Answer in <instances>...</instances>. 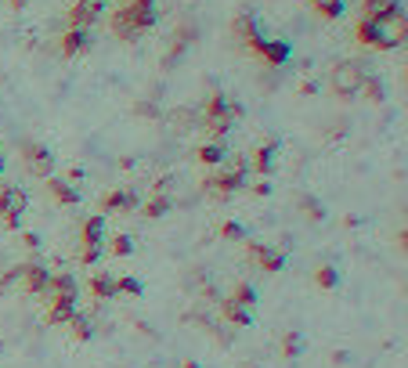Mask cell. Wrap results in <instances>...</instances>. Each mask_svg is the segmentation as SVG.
<instances>
[{
  "label": "cell",
  "mask_w": 408,
  "mask_h": 368,
  "mask_svg": "<svg viewBox=\"0 0 408 368\" xmlns=\"http://www.w3.org/2000/svg\"><path fill=\"white\" fill-rule=\"evenodd\" d=\"M300 350H304V340H300V332H286V336H282V354H286L289 361H296V358H300Z\"/></svg>",
  "instance_id": "f1b7e54d"
},
{
  "label": "cell",
  "mask_w": 408,
  "mask_h": 368,
  "mask_svg": "<svg viewBox=\"0 0 408 368\" xmlns=\"http://www.w3.org/2000/svg\"><path fill=\"white\" fill-rule=\"evenodd\" d=\"M369 66H362V61H336L333 72H329V87H333V94H340V98H354L358 90H362V79H365Z\"/></svg>",
  "instance_id": "7a4b0ae2"
},
{
  "label": "cell",
  "mask_w": 408,
  "mask_h": 368,
  "mask_svg": "<svg viewBox=\"0 0 408 368\" xmlns=\"http://www.w3.org/2000/svg\"><path fill=\"white\" fill-rule=\"evenodd\" d=\"M87 47H90L87 29H66V37H61V55H66V58H76V55H84Z\"/></svg>",
  "instance_id": "e0dca14e"
},
{
  "label": "cell",
  "mask_w": 408,
  "mask_h": 368,
  "mask_svg": "<svg viewBox=\"0 0 408 368\" xmlns=\"http://www.w3.org/2000/svg\"><path fill=\"white\" fill-rule=\"evenodd\" d=\"M199 119H202L199 108H188V105H181V108H174V112H166V123L174 126V130H195Z\"/></svg>",
  "instance_id": "d6986e66"
},
{
  "label": "cell",
  "mask_w": 408,
  "mask_h": 368,
  "mask_svg": "<svg viewBox=\"0 0 408 368\" xmlns=\"http://www.w3.org/2000/svg\"><path fill=\"white\" fill-rule=\"evenodd\" d=\"M311 8H315L322 19H340V14H343V0H311Z\"/></svg>",
  "instance_id": "4dcf8cb0"
},
{
  "label": "cell",
  "mask_w": 408,
  "mask_h": 368,
  "mask_svg": "<svg viewBox=\"0 0 408 368\" xmlns=\"http://www.w3.org/2000/svg\"><path fill=\"white\" fill-rule=\"evenodd\" d=\"M105 11V0H76L69 8V29H87L101 19Z\"/></svg>",
  "instance_id": "52a82bcc"
},
{
  "label": "cell",
  "mask_w": 408,
  "mask_h": 368,
  "mask_svg": "<svg viewBox=\"0 0 408 368\" xmlns=\"http://www.w3.org/2000/svg\"><path fill=\"white\" fill-rule=\"evenodd\" d=\"M76 314V300H55L47 303V325H66Z\"/></svg>",
  "instance_id": "ffe728a7"
},
{
  "label": "cell",
  "mask_w": 408,
  "mask_h": 368,
  "mask_svg": "<svg viewBox=\"0 0 408 368\" xmlns=\"http://www.w3.org/2000/svg\"><path fill=\"white\" fill-rule=\"evenodd\" d=\"M116 210H123V213H134V210H141V199H137V191H108V195L98 202V213L105 217V213H116Z\"/></svg>",
  "instance_id": "30bf717a"
},
{
  "label": "cell",
  "mask_w": 408,
  "mask_h": 368,
  "mask_svg": "<svg viewBox=\"0 0 408 368\" xmlns=\"http://www.w3.org/2000/svg\"><path fill=\"white\" fill-rule=\"evenodd\" d=\"M221 238H228V242H246V231L235 220H224L221 224Z\"/></svg>",
  "instance_id": "d590c367"
},
{
  "label": "cell",
  "mask_w": 408,
  "mask_h": 368,
  "mask_svg": "<svg viewBox=\"0 0 408 368\" xmlns=\"http://www.w3.org/2000/svg\"><path fill=\"white\" fill-rule=\"evenodd\" d=\"M228 300L242 303V307H253V303H257V289H253V285H246V282H239V285H235V293H231Z\"/></svg>",
  "instance_id": "d6a6232c"
},
{
  "label": "cell",
  "mask_w": 408,
  "mask_h": 368,
  "mask_svg": "<svg viewBox=\"0 0 408 368\" xmlns=\"http://www.w3.org/2000/svg\"><path fill=\"white\" fill-rule=\"evenodd\" d=\"M40 296L47 303H55V300H76V296H80V285H76L72 275H51V278H47V285L40 289Z\"/></svg>",
  "instance_id": "ba28073f"
},
{
  "label": "cell",
  "mask_w": 408,
  "mask_h": 368,
  "mask_svg": "<svg viewBox=\"0 0 408 368\" xmlns=\"http://www.w3.org/2000/svg\"><path fill=\"white\" fill-rule=\"evenodd\" d=\"M246 257L249 260H257L268 275H275V271H282L286 267V257H282L278 249H271V246H260V242H246Z\"/></svg>",
  "instance_id": "8fae6325"
},
{
  "label": "cell",
  "mask_w": 408,
  "mask_h": 368,
  "mask_svg": "<svg viewBox=\"0 0 408 368\" xmlns=\"http://www.w3.org/2000/svg\"><path fill=\"white\" fill-rule=\"evenodd\" d=\"M22 159H26V170L33 173V177H51L55 170V155L47 145H37V141H22Z\"/></svg>",
  "instance_id": "277c9868"
},
{
  "label": "cell",
  "mask_w": 408,
  "mask_h": 368,
  "mask_svg": "<svg viewBox=\"0 0 408 368\" xmlns=\"http://www.w3.org/2000/svg\"><path fill=\"white\" fill-rule=\"evenodd\" d=\"M318 87L315 84H311V79H304V84H300V94H304V98H311V94H315Z\"/></svg>",
  "instance_id": "ab89813d"
},
{
  "label": "cell",
  "mask_w": 408,
  "mask_h": 368,
  "mask_svg": "<svg viewBox=\"0 0 408 368\" xmlns=\"http://www.w3.org/2000/svg\"><path fill=\"white\" fill-rule=\"evenodd\" d=\"M275 163H278V141H264V145L253 152V159H249V170H257L260 177H271Z\"/></svg>",
  "instance_id": "5bb4252c"
},
{
  "label": "cell",
  "mask_w": 408,
  "mask_h": 368,
  "mask_svg": "<svg viewBox=\"0 0 408 368\" xmlns=\"http://www.w3.org/2000/svg\"><path fill=\"white\" fill-rule=\"evenodd\" d=\"M300 210H304V217H311L315 224H322V220H325V206H322L315 195H300Z\"/></svg>",
  "instance_id": "f546056e"
},
{
  "label": "cell",
  "mask_w": 408,
  "mask_h": 368,
  "mask_svg": "<svg viewBox=\"0 0 408 368\" xmlns=\"http://www.w3.org/2000/svg\"><path fill=\"white\" fill-rule=\"evenodd\" d=\"M405 8L398 4V0H362V19L365 22H387L394 19V14H401Z\"/></svg>",
  "instance_id": "4fadbf2b"
},
{
  "label": "cell",
  "mask_w": 408,
  "mask_h": 368,
  "mask_svg": "<svg viewBox=\"0 0 408 368\" xmlns=\"http://www.w3.org/2000/svg\"><path fill=\"white\" fill-rule=\"evenodd\" d=\"M195 40V29H188V26H181L177 33H174V43H170V51H166V58H163V69H170V66H177L181 61V55L188 51V43Z\"/></svg>",
  "instance_id": "9a60e30c"
},
{
  "label": "cell",
  "mask_w": 408,
  "mask_h": 368,
  "mask_svg": "<svg viewBox=\"0 0 408 368\" xmlns=\"http://www.w3.org/2000/svg\"><path fill=\"white\" fill-rule=\"evenodd\" d=\"M116 293H127V296H141V282H137V278H119V282H116Z\"/></svg>",
  "instance_id": "74e56055"
},
{
  "label": "cell",
  "mask_w": 408,
  "mask_h": 368,
  "mask_svg": "<svg viewBox=\"0 0 408 368\" xmlns=\"http://www.w3.org/2000/svg\"><path fill=\"white\" fill-rule=\"evenodd\" d=\"M221 318L231 322V325H249V318H253V314H249V307H242V303L221 296Z\"/></svg>",
  "instance_id": "44dd1931"
},
{
  "label": "cell",
  "mask_w": 408,
  "mask_h": 368,
  "mask_svg": "<svg viewBox=\"0 0 408 368\" xmlns=\"http://www.w3.org/2000/svg\"><path fill=\"white\" fill-rule=\"evenodd\" d=\"M11 4H14V8H26V0H11Z\"/></svg>",
  "instance_id": "7bdbcfd3"
},
{
  "label": "cell",
  "mask_w": 408,
  "mask_h": 368,
  "mask_svg": "<svg viewBox=\"0 0 408 368\" xmlns=\"http://www.w3.org/2000/svg\"><path fill=\"white\" fill-rule=\"evenodd\" d=\"M231 33H235V40H239V43L246 47V51H253V55H257V47H260L264 37H260V29H257V19H253V14L242 11L239 19L231 22Z\"/></svg>",
  "instance_id": "9c48e42d"
},
{
  "label": "cell",
  "mask_w": 408,
  "mask_h": 368,
  "mask_svg": "<svg viewBox=\"0 0 408 368\" xmlns=\"http://www.w3.org/2000/svg\"><path fill=\"white\" fill-rule=\"evenodd\" d=\"M358 94H365V101L380 105V101L387 98V87H383V79L376 76V72H365V79H362V90H358Z\"/></svg>",
  "instance_id": "7402d4cb"
},
{
  "label": "cell",
  "mask_w": 408,
  "mask_h": 368,
  "mask_svg": "<svg viewBox=\"0 0 408 368\" xmlns=\"http://www.w3.org/2000/svg\"><path fill=\"white\" fill-rule=\"evenodd\" d=\"M47 278H51V271H47V267H40V264H19V289H22V293L40 296V289L47 285Z\"/></svg>",
  "instance_id": "7c38bea8"
},
{
  "label": "cell",
  "mask_w": 408,
  "mask_h": 368,
  "mask_svg": "<svg viewBox=\"0 0 408 368\" xmlns=\"http://www.w3.org/2000/svg\"><path fill=\"white\" fill-rule=\"evenodd\" d=\"M239 188H249V173H210L206 181H202V191H210V195H231V191H239Z\"/></svg>",
  "instance_id": "8992f818"
},
{
  "label": "cell",
  "mask_w": 408,
  "mask_h": 368,
  "mask_svg": "<svg viewBox=\"0 0 408 368\" xmlns=\"http://www.w3.org/2000/svg\"><path fill=\"white\" fill-rule=\"evenodd\" d=\"M26 246H29V249H37V246H40V235L29 231V235H26Z\"/></svg>",
  "instance_id": "60d3db41"
},
{
  "label": "cell",
  "mask_w": 408,
  "mask_h": 368,
  "mask_svg": "<svg viewBox=\"0 0 408 368\" xmlns=\"http://www.w3.org/2000/svg\"><path fill=\"white\" fill-rule=\"evenodd\" d=\"M228 101H231V98H224L221 90H213L210 98H206V105H202V112H199V116H202V119H210V116H231ZM231 119H235V116H231Z\"/></svg>",
  "instance_id": "603a6c76"
},
{
  "label": "cell",
  "mask_w": 408,
  "mask_h": 368,
  "mask_svg": "<svg viewBox=\"0 0 408 368\" xmlns=\"http://www.w3.org/2000/svg\"><path fill=\"white\" fill-rule=\"evenodd\" d=\"M199 123H202L199 130H206L213 141H221V137L231 130V123H235V119H231V116H210V119H199Z\"/></svg>",
  "instance_id": "484cf974"
},
{
  "label": "cell",
  "mask_w": 408,
  "mask_h": 368,
  "mask_svg": "<svg viewBox=\"0 0 408 368\" xmlns=\"http://www.w3.org/2000/svg\"><path fill=\"white\" fill-rule=\"evenodd\" d=\"M113 33L119 40H134L137 33H145L148 26H155V0H141V4H123L119 11H113Z\"/></svg>",
  "instance_id": "6da1fadb"
},
{
  "label": "cell",
  "mask_w": 408,
  "mask_h": 368,
  "mask_svg": "<svg viewBox=\"0 0 408 368\" xmlns=\"http://www.w3.org/2000/svg\"><path fill=\"white\" fill-rule=\"evenodd\" d=\"M141 213H145L148 220H155V217H166V213H170V199H166V195H152L145 206H141Z\"/></svg>",
  "instance_id": "83f0119b"
},
{
  "label": "cell",
  "mask_w": 408,
  "mask_h": 368,
  "mask_svg": "<svg viewBox=\"0 0 408 368\" xmlns=\"http://www.w3.org/2000/svg\"><path fill=\"white\" fill-rule=\"evenodd\" d=\"M257 55L268 61V66H286L289 61V43L286 40H260Z\"/></svg>",
  "instance_id": "2e32d148"
},
{
  "label": "cell",
  "mask_w": 408,
  "mask_h": 368,
  "mask_svg": "<svg viewBox=\"0 0 408 368\" xmlns=\"http://www.w3.org/2000/svg\"><path fill=\"white\" fill-rule=\"evenodd\" d=\"M315 282L322 285V289H336V285H340V275H336V267H333V264H322V267L315 271Z\"/></svg>",
  "instance_id": "1f68e13d"
},
{
  "label": "cell",
  "mask_w": 408,
  "mask_h": 368,
  "mask_svg": "<svg viewBox=\"0 0 408 368\" xmlns=\"http://www.w3.org/2000/svg\"><path fill=\"white\" fill-rule=\"evenodd\" d=\"M80 235H84V253H80V264H98V257H101V246H105V217L98 213V217H87L84 220V228H80Z\"/></svg>",
  "instance_id": "3957f363"
},
{
  "label": "cell",
  "mask_w": 408,
  "mask_h": 368,
  "mask_svg": "<svg viewBox=\"0 0 408 368\" xmlns=\"http://www.w3.org/2000/svg\"><path fill=\"white\" fill-rule=\"evenodd\" d=\"M181 368H202V365H195V361H184Z\"/></svg>",
  "instance_id": "b9f144b4"
},
{
  "label": "cell",
  "mask_w": 408,
  "mask_h": 368,
  "mask_svg": "<svg viewBox=\"0 0 408 368\" xmlns=\"http://www.w3.org/2000/svg\"><path fill=\"white\" fill-rule=\"evenodd\" d=\"M66 325H69V332H72V336H76V340H80V343H87V340H90V336H94L90 322H87V318H84L80 311H76V314L69 318V322H66Z\"/></svg>",
  "instance_id": "4316f807"
},
{
  "label": "cell",
  "mask_w": 408,
  "mask_h": 368,
  "mask_svg": "<svg viewBox=\"0 0 408 368\" xmlns=\"http://www.w3.org/2000/svg\"><path fill=\"white\" fill-rule=\"evenodd\" d=\"M195 155H199V163H202V166H221V163H224V155H228V148L221 145V141H210V145H202Z\"/></svg>",
  "instance_id": "d4e9b609"
},
{
  "label": "cell",
  "mask_w": 408,
  "mask_h": 368,
  "mask_svg": "<svg viewBox=\"0 0 408 368\" xmlns=\"http://www.w3.org/2000/svg\"><path fill=\"white\" fill-rule=\"evenodd\" d=\"M134 116H141V119H163V112H159V105H155L152 98H145V101H134Z\"/></svg>",
  "instance_id": "836d02e7"
},
{
  "label": "cell",
  "mask_w": 408,
  "mask_h": 368,
  "mask_svg": "<svg viewBox=\"0 0 408 368\" xmlns=\"http://www.w3.org/2000/svg\"><path fill=\"white\" fill-rule=\"evenodd\" d=\"M11 289H19V267H11L4 278H0V296H8Z\"/></svg>",
  "instance_id": "8d00e7d4"
},
{
  "label": "cell",
  "mask_w": 408,
  "mask_h": 368,
  "mask_svg": "<svg viewBox=\"0 0 408 368\" xmlns=\"http://www.w3.org/2000/svg\"><path fill=\"white\" fill-rule=\"evenodd\" d=\"M253 195H271V184L268 181H257L253 184Z\"/></svg>",
  "instance_id": "f35d334b"
},
{
  "label": "cell",
  "mask_w": 408,
  "mask_h": 368,
  "mask_svg": "<svg viewBox=\"0 0 408 368\" xmlns=\"http://www.w3.org/2000/svg\"><path fill=\"white\" fill-rule=\"evenodd\" d=\"M0 173H4V155H0Z\"/></svg>",
  "instance_id": "ee69618b"
},
{
  "label": "cell",
  "mask_w": 408,
  "mask_h": 368,
  "mask_svg": "<svg viewBox=\"0 0 408 368\" xmlns=\"http://www.w3.org/2000/svg\"><path fill=\"white\" fill-rule=\"evenodd\" d=\"M90 293H94V300H113L116 296V278L98 271V275L90 278Z\"/></svg>",
  "instance_id": "cb8c5ba5"
},
{
  "label": "cell",
  "mask_w": 408,
  "mask_h": 368,
  "mask_svg": "<svg viewBox=\"0 0 408 368\" xmlns=\"http://www.w3.org/2000/svg\"><path fill=\"white\" fill-rule=\"evenodd\" d=\"M108 249H113V257H130V253H134V238L130 235H116Z\"/></svg>",
  "instance_id": "e575fe53"
},
{
  "label": "cell",
  "mask_w": 408,
  "mask_h": 368,
  "mask_svg": "<svg viewBox=\"0 0 408 368\" xmlns=\"http://www.w3.org/2000/svg\"><path fill=\"white\" fill-rule=\"evenodd\" d=\"M47 191H51L55 202H61V206H76V202H80V191H76L66 177H47Z\"/></svg>",
  "instance_id": "ac0fdd59"
},
{
  "label": "cell",
  "mask_w": 408,
  "mask_h": 368,
  "mask_svg": "<svg viewBox=\"0 0 408 368\" xmlns=\"http://www.w3.org/2000/svg\"><path fill=\"white\" fill-rule=\"evenodd\" d=\"M26 191L22 188H4L0 191V217H4V224L14 231L19 228V220H22V213H26Z\"/></svg>",
  "instance_id": "5b68a950"
}]
</instances>
